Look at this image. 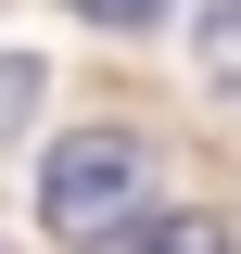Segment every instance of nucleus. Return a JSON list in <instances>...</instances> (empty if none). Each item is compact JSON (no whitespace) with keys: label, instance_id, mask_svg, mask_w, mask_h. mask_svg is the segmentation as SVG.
Instances as JSON below:
<instances>
[{"label":"nucleus","instance_id":"423d86ee","mask_svg":"<svg viewBox=\"0 0 241 254\" xmlns=\"http://www.w3.org/2000/svg\"><path fill=\"white\" fill-rule=\"evenodd\" d=\"M229 51H241V26H229Z\"/></svg>","mask_w":241,"mask_h":254},{"label":"nucleus","instance_id":"20e7f679","mask_svg":"<svg viewBox=\"0 0 241 254\" xmlns=\"http://www.w3.org/2000/svg\"><path fill=\"white\" fill-rule=\"evenodd\" d=\"M76 13H89V26H152L165 0H76Z\"/></svg>","mask_w":241,"mask_h":254},{"label":"nucleus","instance_id":"f257e3e1","mask_svg":"<svg viewBox=\"0 0 241 254\" xmlns=\"http://www.w3.org/2000/svg\"><path fill=\"white\" fill-rule=\"evenodd\" d=\"M140 190H152L140 140H127V127H76V140H51V165H38V229H51V242H115V229H140Z\"/></svg>","mask_w":241,"mask_h":254},{"label":"nucleus","instance_id":"39448f33","mask_svg":"<svg viewBox=\"0 0 241 254\" xmlns=\"http://www.w3.org/2000/svg\"><path fill=\"white\" fill-rule=\"evenodd\" d=\"M203 26H216V38H229V26H241V0H216V13H203Z\"/></svg>","mask_w":241,"mask_h":254},{"label":"nucleus","instance_id":"7ed1b4c3","mask_svg":"<svg viewBox=\"0 0 241 254\" xmlns=\"http://www.w3.org/2000/svg\"><path fill=\"white\" fill-rule=\"evenodd\" d=\"M26 102H38V64H26V51H0V127L26 115Z\"/></svg>","mask_w":241,"mask_h":254},{"label":"nucleus","instance_id":"f03ea898","mask_svg":"<svg viewBox=\"0 0 241 254\" xmlns=\"http://www.w3.org/2000/svg\"><path fill=\"white\" fill-rule=\"evenodd\" d=\"M127 254H229V216H152V229H115Z\"/></svg>","mask_w":241,"mask_h":254}]
</instances>
